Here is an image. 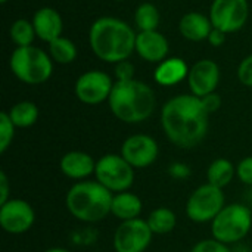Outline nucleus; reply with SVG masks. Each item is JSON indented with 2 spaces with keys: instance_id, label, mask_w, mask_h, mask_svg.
I'll return each instance as SVG.
<instances>
[{
  "instance_id": "obj_1",
  "label": "nucleus",
  "mask_w": 252,
  "mask_h": 252,
  "mask_svg": "<svg viewBox=\"0 0 252 252\" xmlns=\"http://www.w3.org/2000/svg\"><path fill=\"white\" fill-rule=\"evenodd\" d=\"M161 127L167 139L180 149H193L208 134L210 114L201 97L195 94H177L168 99L159 115Z\"/></svg>"
},
{
  "instance_id": "obj_2",
  "label": "nucleus",
  "mask_w": 252,
  "mask_h": 252,
  "mask_svg": "<svg viewBox=\"0 0 252 252\" xmlns=\"http://www.w3.org/2000/svg\"><path fill=\"white\" fill-rule=\"evenodd\" d=\"M134 30L115 16L97 18L89 31V44L96 58L106 63L127 61L136 49Z\"/></svg>"
},
{
  "instance_id": "obj_3",
  "label": "nucleus",
  "mask_w": 252,
  "mask_h": 252,
  "mask_svg": "<svg viewBox=\"0 0 252 252\" xmlns=\"http://www.w3.org/2000/svg\"><path fill=\"white\" fill-rule=\"evenodd\" d=\"M111 112L126 124H139L149 120L157 108V97L151 86L140 80L115 81L108 99Z\"/></svg>"
},
{
  "instance_id": "obj_4",
  "label": "nucleus",
  "mask_w": 252,
  "mask_h": 252,
  "mask_svg": "<svg viewBox=\"0 0 252 252\" xmlns=\"http://www.w3.org/2000/svg\"><path fill=\"white\" fill-rule=\"evenodd\" d=\"M112 196L114 193L96 180L75 182L65 195V207L75 220L96 224L111 214Z\"/></svg>"
},
{
  "instance_id": "obj_5",
  "label": "nucleus",
  "mask_w": 252,
  "mask_h": 252,
  "mask_svg": "<svg viewBox=\"0 0 252 252\" xmlns=\"http://www.w3.org/2000/svg\"><path fill=\"white\" fill-rule=\"evenodd\" d=\"M12 74L22 83L38 86L53 74V61L43 49L35 46L16 47L9 59Z\"/></svg>"
},
{
  "instance_id": "obj_6",
  "label": "nucleus",
  "mask_w": 252,
  "mask_h": 252,
  "mask_svg": "<svg viewBox=\"0 0 252 252\" xmlns=\"http://www.w3.org/2000/svg\"><path fill=\"white\" fill-rule=\"evenodd\" d=\"M252 211L247 204H226L219 216L211 221V235L214 239L226 244H241L251 232Z\"/></svg>"
},
{
  "instance_id": "obj_7",
  "label": "nucleus",
  "mask_w": 252,
  "mask_h": 252,
  "mask_svg": "<svg viewBox=\"0 0 252 252\" xmlns=\"http://www.w3.org/2000/svg\"><path fill=\"white\" fill-rule=\"evenodd\" d=\"M224 205L226 196L223 189L216 188L210 183H204L189 195L185 213L190 221L196 224H205L211 223L224 208Z\"/></svg>"
},
{
  "instance_id": "obj_8",
  "label": "nucleus",
  "mask_w": 252,
  "mask_h": 252,
  "mask_svg": "<svg viewBox=\"0 0 252 252\" xmlns=\"http://www.w3.org/2000/svg\"><path fill=\"white\" fill-rule=\"evenodd\" d=\"M94 179L112 193L126 192L134 183V168L121 154H106L96 161Z\"/></svg>"
},
{
  "instance_id": "obj_9",
  "label": "nucleus",
  "mask_w": 252,
  "mask_h": 252,
  "mask_svg": "<svg viewBox=\"0 0 252 252\" xmlns=\"http://www.w3.org/2000/svg\"><path fill=\"white\" fill-rule=\"evenodd\" d=\"M210 19L214 28L232 34L244 28L250 18L248 0H213Z\"/></svg>"
},
{
  "instance_id": "obj_10",
  "label": "nucleus",
  "mask_w": 252,
  "mask_h": 252,
  "mask_svg": "<svg viewBox=\"0 0 252 252\" xmlns=\"http://www.w3.org/2000/svg\"><path fill=\"white\" fill-rule=\"evenodd\" d=\"M154 233L146 220L134 219L121 221L112 236L115 252H145L152 244Z\"/></svg>"
},
{
  "instance_id": "obj_11",
  "label": "nucleus",
  "mask_w": 252,
  "mask_h": 252,
  "mask_svg": "<svg viewBox=\"0 0 252 252\" xmlns=\"http://www.w3.org/2000/svg\"><path fill=\"white\" fill-rule=\"evenodd\" d=\"M114 81L109 74L100 69H90L83 72L75 81V96L84 105H100L108 102L114 89Z\"/></svg>"
},
{
  "instance_id": "obj_12",
  "label": "nucleus",
  "mask_w": 252,
  "mask_h": 252,
  "mask_svg": "<svg viewBox=\"0 0 252 252\" xmlns=\"http://www.w3.org/2000/svg\"><path fill=\"white\" fill-rule=\"evenodd\" d=\"M120 154L134 170H142L151 167L158 159L159 146L152 136L137 133L123 142Z\"/></svg>"
},
{
  "instance_id": "obj_13",
  "label": "nucleus",
  "mask_w": 252,
  "mask_h": 252,
  "mask_svg": "<svg viewBox=\"0 0 252 252\" xmlns=\"http://www.w3.org/2000/svg\"><path fill=\"white\" fill-rule=\"evenodd\" d=\"M35 223V211L30 202L10 198L0 205V226L9 235H24Z\"/></svg>"
},
{
  "instance_id": "obj_14",
  "label": "nucleus",
  "mask_w": 252,
  "mask_h": 252,
  "mask_svg": "<svg viewBox=\"0 0 252 252\" xmlns=\"http://www.w3.org/2000/svg\"><path fill=\"white\" fill-rule=\"evenodd\" d=\"M220 83V68L211 59H201L195 62L188 75V84L192 94L204 97L214 93Z\"/></svg>"
},
{
  "instance_id": "obj_15",
  "label": "nucleus",
  "mask_w": 252,
  "mask_h": 252,
  "mask_svg": "<svg viewBox=\"0 0 252 252\" xmlns=\"http://www.w3.org/2000/svg\"><path fill=\"white\" fill-rule=\"evenodd\" d=\"M134 52L146 62L159 63L168 58V52H170L168 40L158 30L139 31L136 35Z\"/></svg>"
},
{
  "instance_id": "obj_16",
  "label": "nucleus",
  "mask_w": 252,
  "mask_h": 252,
  "mask_svg": "<svg viewBox=\"0 0 252 252\" xmlns=\"http://www.w3.org/2000/svg\"><path fill=\"white\" fill-rule=\"evenodd\" d=\"M96 161L94 158L83 151H71L62 155L59 161V170L62 174L71 180L83 182L94 174Z\"/></svg>"
},
{
  "instance_id": "obj_17",
  "label": "nucleus",
  "mask_w": 252,
  "mask_h": 252,
  "mask_svg": "<svg viewBox=\"0 0 252 252\" xmlns=\"http://www.w3.org/2000/svg\"><path fill=\"white\" fill-rule=\"evenodd\" d=\"M31 21L35 28V34L41 41L50 43L62 35V30H63L62 16L56 9L50 6H44L35 10Z\"/></svg>"
},
{
  "instance_id": "obj_18",
  "label": "nucleus",
  "mask_w": 252,
  "mask_h": 252,
  "mask_svg": "<svg viewBox=\"0 0 252 252\" xmlns=\"http://www.w3.org/2000/svg\"><path fill=\"white\" fill-rule=\"evenodd\" d=\"M213 28L214 27L211 24L210 16H207L201 12H188L179 21L180 34L186 40L195 41V43L208 40Z\"/></svg>"
},
{
  "instance_id": "obj_19",
  "label": "nucleus",
  "mask_w": 252,
  "mask_h": 252,
  "mask_svg": "<svg viewBox=\"0 0 252 252\" xmlns=\"http://www.w3.org/2000/svg\"><path fill=\"white\" fill-rule=\"evenodd\" d=\"M189 69L190 68L182 58L173 56L158 63V66L154 71V78L157 84L162 87H173L182 83L183 80H188Z\"/></svg>"
},
{
  "instance_id": "obj_20",
  "label": "nucleus",
  "mask_w": 252,
  "mask_h": 252,
  "mask_svg": "<svg viewBox=\"0 0 252 252\" xmlns=\"http://www.w3.org/2000/svg\"><path fill=\"white\" fill-rule=\"evenodd\" d=\"M142 211H143V201L137 193H133L131 190L114 193L111 214L120 221L140 219Z\"/></svg>"
},
{
  "instance_id": "obj_21",
  "label": "nucleus",
  "mask_w": 252,
  "mask_h": 252,
  "mask_svg": "<svg viewBox=\"0 0 252 252\" xmlns=\"http://www.w3.org/2000/svg\"><path fill=\"white\" fill-rule=\"evenodd\" d=\"M236 176V167L227 158L214 159L207 168V183L224 189L227 188Z\"/></svg>"
},
{
  "instance_id": "obj_22",
  "label": "nucleus",
  "mask_w": 252,
  "mask_h": 252,
  "mask_svg": "<svg viewBox=\"0 0 252 252\" xmlns=\"http://www.w3.org/2000/svg\"><path fill=\"white\" fill-rule=\"evenodd\" d=\"M146 223L154 235H168L177 227V216L167 207H158L149 213Z\"/></svg>"
},
{
  "instance_id": "obj_23",
  "label": "nucleus",
  "mask_w": 252,
  "mask_h": 252,
  "mask_svg": "<svg viewBox=\"0 0 252 252\" xmlns=\"http://www.w3.org/2000/svg\"><path fill=\"white\" fill-rule=\"evenodd\" d=\"M16 128L32 127L38 120V106L31 100H21L7 111Z\"/></svg>"
},
{
  "instance_id": "obj_24",
  "label": "nucleus",
  "mask_w": 252,
  "mask_h": 252,
  "mask_svg": "<svg viewBox=\"0 0 252 252\" xmlns=\"http://www.w3.org/2000/svg\"><path fill=\"white\" fill-rule=\"evenodd\" d=\"M49 55H50L53 62L66 65V63H71L75 61L78 50H77V46L72 40L61 35L56 40L49 43Z\"/></svg>"
},
{
  "instance_id": "obj_25",
  "label": "nucleus",
  "mask_w": 252,
  "mask_h": 252,
  "mask_svg": "<svg viewBox=\"0 0 252 252\" xmlns=\"http://www.w3.org/2000/svg\"><path fill=\"white\" fill-rule=\"evenodd\" d=\"M161 15L154 3H142L134 12V24L139 31H155L159 27Z\"/></svg>"
},
{
  "instance_id": "obj_26",
  "label": "nucleus",
  "mask_w": 252,
  "mask_h": 252,
  "mask_svg": "<svg viewBox=\"0 0 252 252\" xmlns=\"http://www.w3.org/2000/svg\"><path fill=\"white\" fill-rule=\"evenodd\" d=\"M9 35H10L12 41L16 44V47L32 46V41L37 37L32 21H28L25 18H19L10 25Z\"/></svg>"
},
{
  "instance_id": "obj_27",
  "label": "nucleus",
  "mask_w": 252,
  "mask_h": 252,
  "mask_svg": "<svg viewBox=\"0 0 252 252\" xmlns=\"http://www.w3.org/2000/svg\"><path fill=\"white\" fill-rule=\"evenodd\" d=\"M15 128L7 111L0 112V154H4L10 148L15 137Z\"/></svg>"
},
{
  "instance_id": "obj_28",
  "label": "nucleus",
  "mask_w": 252,
  "mask_h": 252,
  "mask_svg": "<svg viewBox=\"0 0 252 252\" xmlns=\"http://www.w3.org/2000/svg\"><path fill=\"white\" fill-rule=\"evenodd\" d=\"M189 252H233L229 245L211 238L196 242Z\"/></svg>"
},
{
  "instance_id": "obj_29",
  "label": "nucleus",
  "mask_w": 252,
  "mask_h": 252,
  "mask_svg": "<svg viewBox=\"0 0 252 252\" xmlns=\"http://www.w3.org/2000/svg\"><path fill=\"white\" fill-rule=\"evenodd\" d=\"M236 177L245 186L252 188V155L242 158L236 165Z\"/></svg>"
},
{
  "instance_id": "obj_30",
  "label": "nucleus",
  "mask_w": 252,
  "mask_h": 252,
  "mask_svg": "<svg viewBox=\"0 0 252 252\" xmlns=\"http://www.w3.org/2000/svg\"><path fill=\"white\" fill-rule=\"evenodd\" d=\"M114 74H115L117 81H128V80H133L134 78V65L128 59L127 61H123V62H118V63H115Z\"/></svg>"
},
{
  "instance_id": "obj_31",
  "label": "nucleus",
  "mask_w": 252,
  "mask_h": 252,
  "mask_svg": "<svg viewBox=\"0 0 252 252\" xmlns=\"http://www.w3.org/2000/svg\"><path fill=\"white\" fill-rule=\"evenodd\" d=\"M238 78L244 86L252 87V55H248L239 63V66H238Z\"/></svg>"
},
{
  "instance_id": "obj_32",
  "label": "nucleus",
  "mask_w": 252,
  "mask_h": 252,
  "mask_svg": "<svg viewBox=\"0 0 252 252\" xmlns=\"http://www.w3.org/2000/svg\"><path fill=\"white\" fill-rule=\"evenodd\" d=\"M72 238H74V244H77V245H90V244L96 242L97 233L93 232L92 227H86L83 230L74 232Z\"/></svg>"
},
{
  "instance_id": "obj_33",
  "label": "nucleus",
  "mask_w": 252,
  "mask_h": 252,
  "mask_svg": "<svg viewBox=\"0 0 252 252\" xmlns=\"http://www.w3.org/2000/svg\"><path fill=\"white\" fill-rule=\"evenodd\" d=\"M201 102H202V105H204V108H205V111L211 115V114H214V112H217L220 108H221V103H223V100H221V96L219 94V93H210V94H207V96H204V97H201Z\"/></svg>"
},
{
  "instance_id": "obj_34",
  "label": "nucleus",
  "mask_w": 252,
  "mask_h": 252,
  "mask_svg": "<svg viewBox=\"0 0 252 252\" xmlns=\"http://www.w3.org/2000/svg\"><path fill=\"white\" fill-rule=\"evenodd\" d=\"M168 174L174 180H185L190 176V167L185 162H173L168 167Z\"/></svg>"
},
{
  "instance_id": "obj_35",
  "label": "nucleus",
  "mask_w": 252,
  "mask_h": 252,
  "mask_svg": "<svg viewBox=\"0 0 252 252\" xmlns=\"http://www.w3.org/2000/svg\"><path fill=\"white\" fill-rule=\"evenodd\" d=\"M10 183L4 171H0V205L10 199Z\"/></svg>"
},
{
  "instance_id": "obj_36",
  "label": "nucleus",
  "mask_w": 252,
  "mask_h": 252,
  "mask_svg": "<svg viewBox=\"0 0 252 252\" xmlns=\"http://www.w3.org/2000/svg\"><path fill=\"white\" fill-rule=\"evenodd\" d=\"M226 35H227L226 32H223V31H220V30H217V28H213V31H211V34H210V37H208V41H210L211 46L220 47V46L224 44Z\"/></svg>"
},
{
  "instance_id": "obj_37",
  "label": "nucleus",
  "mask_w": 252,
  "mask_h": 252,
  "mask_svg": "<svg viewBox=\"0 0 252 252\" xmlns=\"http://www.w3.org/2000/svg\"><path fill=\"white\" fill-rule=\"evenodd\" d=\"M44 252H71L68 248H62V247H53V248H49Z\"/></svg>"
},
{
  "instance_id": "obj_38",
  "label": "nucleus",
  "mask_w": 252,
  "mask_h": 252,
  "mask_svg": "<svg viewBox=\"0 0 252 252\" xmlns=\"http://www.w3.org/2000/svg\"><path fill=\"white\" fill-rule=\"evenodd\" d=\"M0 1H1V3H3V4H4V3H7V1H9V0H0Z\"/></svg>"
},
{
  "instance_id": "obj_39",
  "label": "nucleus",
  "mask_w": 252,
  "mask_h": 252,
  "mask_svg": "<svg viewBox=\"0 0 252 252\" xmlns=\"http://www.w3.org/2000/svg\"><path fill=\"white\" fill-rule=\"evenodd\" d=\"M118 1H124V0H118Z\"/></svg>"
}]
</instances>
